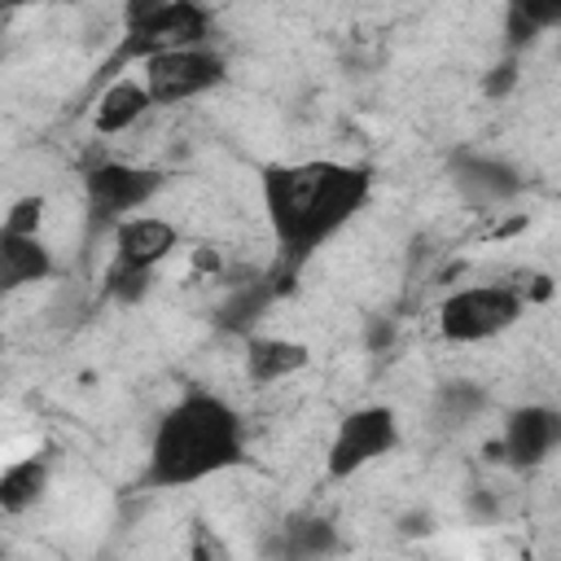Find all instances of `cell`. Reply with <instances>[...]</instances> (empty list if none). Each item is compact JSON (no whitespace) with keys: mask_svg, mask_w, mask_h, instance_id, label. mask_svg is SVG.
<instances>
[{"mask_svg":"<svg viewBox=\"0 0 561 561\" xmlns=\"http://www.w3.org/2000/svg\"><path fill=\"white\" fill-rule=\"evenodd\" d=\"M263 215L276 241V285L285 289L298 267L329 245L373 197V171L337 158L272 162L263 167Z\"/></svg>","mask_w":561,"mask_h":561,"instance_id":"cell-1","label":"cell"},{"mask_svg":"<svg viewBox=\"0 0 561 561\" xmlns=\"http://www.w3.org/2000/svg\"><path fill=\"white\" fill-rule=\"evenodd\" d=\"M245 460L241 416L215 390H184L153 425L145 486H193Z\"/></svg>","mask_w":561,"mask_h":561,"instance_id":"cell-2","label":"cell"},{"mask_svg":"<svg viewBox=\"0 0 561 561\" xmlns=\"http://www.w3.org/2000/svg\"><path fill=\"white\" fill-rule=\"evenodd\" d=\"M206 39L210 9L202 0H123V39L114 61H149Z\"/></svg>","mask_w":561,"mask_h":561,"instance_id":"cell-3","label":"cell"},{"mask_svg":"<svg viewBox=\"0 0 561 561\" xmlns=\"http://www.w3.org/2000/svg\"><path fill=\"white\" fill-rule=\"evenodd\" d=\"M526 311V298L508 285H465L456 294L443 298L438 307V333L456 346H473V342H491L500 333H508Z\"/></svg>","mask_w":561,"mask_h":561,"instance_id":"cell-4","label":"cell"},{"mask_svg":"<svg viewBox=\"0 0 561 561\" xmlns=\"http://www.w3.org/2000/svg\"><path fill=\"white\" fill-rule=\"evenodd\" d=\"M162 188V171L153 167H131V162H92L83 171V202H88V219L96 228H118L127 215H136L140 206H149Z\"/></svg>","mask_w":561,"mask_h":561,"instance_id":"cell-5","label":"cell"},{"mask_svg":"<svg viewBox=\"0 0 561 561\" xmlns=\"http://www.w3.org/2000/svg\"><path fill=\"white\" fill-rule=\"evenodd\" d=\"M394 447H399V416L386 403L355 408L333 430V443H329V456H324V473L342 482V478L368 469L373 460L390 456Z\"/></svg>","mask_w":561,"mask_h":561,"instance_id":"cell-6","label":"cell"},{"mask_svg":"<svg viewBox=\"0 0 561 561\" xmlns=\"http://www.w3.org/2000/svg\"><path fill=\"white\" fill-rule=\"evenodd\" d=\"M140 79L153 96V105H180L193 101L210 88H219L228 79L224 57L210 44H193V48H175V53H158L149 61H140Z\"/></svg>","mask_w":561,"mask_h":561,"instance_id":"cell-7","label":"cell"},{"mask_svg":"<svg viewBox=\"0 0 561 561\" xmlns=\"http://www.w3.org/2000/svg\"><path fill=\"white\" fill-rule=\"evenodd\" d=\"M561 447V408L552 403H522L504 421L500 451L513 469H535Z\"/></svg>","mask_w":561,"mask_h":561,"instance_id":"cell-8","label":"cell"},{"mask_svg":"<svg viewBox=\"0 0 561 561\" xmlns=\"http://www.w3.org/2000/svg\"><path fill=\"white\" fill-rule=\"evenodd\" d=\"M451 180H456V193L469 206H504L526 184L517 175V167H508L504 158H491V153H456Z\"/></svg>","mask_w":561,"mask_h":561,"instance_id":"cell-9","label":"cell"},{"mask_svg":"<svg viewBox=\"0 0 561 561\" xmlns=\"http://www.w3.org/2000/svg\"><path fill=\"white\" fill-rule=\"evenodd\" d=\"M180 245V228L162 215H127L114 228V263L118 267H145L153 272L171 250Z\"/></svg>","mask_w":561,"mask_h":561,"instance_id":"cell-10","label":"cell"},{"mask_svg":"<svg viewBox=\"0 0 561 561\" xmlns=\"http://www.w3.org/2000/svg\"><path fill=\"white\" fill-rule=\"evenodd\" d=\"M311 364L307 342L294 337H267V333H250L245 337V377L254 386H276L294 373H302Z\"/></svg>","mask_w":561,"mask_h":561,"instance_id":"cell-11","label":"cell"},{"mask_svg":"<svg viewBox=\"0 0 561 561\" xmlns=\"http://www.w3.org/2000/svg\"><path fill=\"white\" fill-rule=\"evenodd\" d=\"M53 276V254L48 245L39 241V232H4L0 228V289L4 294H18L35 280H48Z\"/></svg>","mask_w":561,"mask_h":561,"instance_id":"cell-12","label":"cell"},{"mask_svg":"<svg viewBox=\"0 0 561 561\" xmlns=\"http://www.w3.org/2000/svg\"><path fill=\"white\" fill-rule=\"evenodd\" d=\"M149 110H153V96H149L145 79L123 75V79H114V83L96 96L92 127H96V136H118V131H131Z\"/></svg>","mask_w":561,"mask_h":561,"instance_id":"cell-13","label":"cell"},{"mask_svg":"<svg viewBox=\"0 0 561 561\" xmlns=\"http://www.w3.org/2000/svg\"><path fill=\"white\" fill-rule=\"evenodd\" d=\"M543 31H561V0H504L508 53H522Z\"/></svg>","mask_w":561,"mask_h":561,"instance_id":"cell-14","label":"cell"},{"mask_svg":"<svg viewBox=\"0 0 561 561\" xmlns=\"http://www.w3.org/2000/svg\"><path fill=\"white\" fill-rule=\"evenodd\" d=\"M280 294V285H276V276H263V280H245V285H237L232 294H228V302L219 307V329L224 333H241V337H250V329H254V320L267 311V302Z\"/></svg>","mask_w":561,"mask_h":561,"instance_id":"cell-15","label":"cell"},{"mask_svg":"<svg viewBox=\"0 0 561 561\" xmlns=\"http://www.w3.org/2000/svg\"><path fill=\"white\" fill-rule=\"evenodd\" d=\"M44 486H48V460H44V456L13 460V465H4V473H0V508H4L9 517H18V513L35 508V500L44 495Z\"/></svg>","mask_w":561,"mask_h":561,"instance_id":"cell-16","label":"cell"},{"mask_svg":"<svg viewBox=\"0 0 561 561\" xmlns=\"http://www.w3.org/2000/svg\"><path fill=\"white\" fill-rule=\"evenodd\" d=\"M280 552L285 557H324V552H337V530L324 517H294L280 530Z\"/></svg>","mask_w":561,"mask_h":561,"instance_id":"cell-17","label":"cell"},{"mask_svg":"<svg viewBox=\"0 0 561 561\" xmlns=\"http://www.w3.org/2000/svg\"><path fill=\"white\" fill-rule=\"evenodd\" d=\"M482 403H486V394L473 381H451L434 399V421L447 425V430H460V425H469L482 412Z\"/></svg>","mask_w":561,"mask_h":561,"instance_id":"cell-18","label":"cell"},{"mask_svg":"<svg viewBox=\"0 0 561 561\" xmlns=\"http://www.w3.org/2000/svg\"><path fill=\"white\" fill-rule=\"evenodd\" d=\"M149 280H153V272H145V267H118V263H110V272H105V298H114L123 307H136L149 294Z\"/></svg>","mask_w":561,"mask_h":561,"instance_id":"cell-19","label":"cell"},{"mask_svg":"<svg viewBox=\"0 0 561 561\" xmlns=\"http://www.w3.org/2000/svg\"><path fill=\"white\" fill-rule=\"evenodd\" d=\"M39 224H44V197L39 193H26V197H18L13 206H9V215H4V232H39Z\"/></svg>","mask_w":561,"mask_h":561,"instance_id":"cell-20","label":"cell"},{"mask_svg":"<svg viewBox=\"0 0 561 561\" xmlns=\"http://www.w3.org/2000/svg\"><path fill=\"white\" fill-rule=\"evenodd\" d=\"M513 83H517V53H508L486 79H482V92L491 96V101H500V96H508L513 92Z\"/></svg>","mask_w":561,"mask_h":561,"instance_id":"cell-21","label":"cell"},{"mask_svg":"<svg viewBox=\"0 0 561 561\" xmlns=\"http://www.w3.org/2000/svg\"><path fill=\"white\" fill-rule=\"evenodd\" d=\"M4 9H22V4H39V0H0Z\"/></svg>","mask_w":561,"mask_h":561,"instance_id":"cell-22","label":"cell"}]
</instances>
